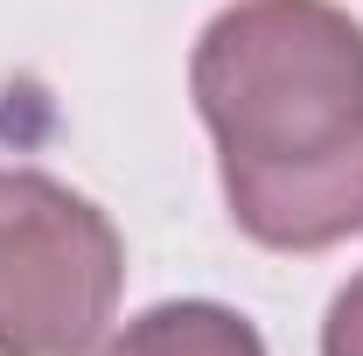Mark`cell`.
Masks as SVG:
<instances>
[{
	"mask_svg": "<svg viewBox=\"0 0 363 356\" xmlns=\"http://www.w3.org/2000/svg\"><path fill=\"white\" fill-rule=\"evenodd\" d=\"M238 230L266 252L363 238V21L335 0H238L189 56Z\"/></svg>",
	"mask_w": 363,
	"mask_h": 356,
	"instance_id": "cell-1",
	"label": "cell"
},
{
	"mask_svg": "<svg viewBox=\"0 0 363 356\" xmlns=\"http://www.w3.org/2000/svg\"><path fill=\"white\" fill-rule=\"evenodd\" d=\"M126 294V238L43 168H0V356H91Z\"/></svg>",
	"mask_w": 363,
	"mask_h": 356,
	"instance_id": "cell-2",
	"label": "cell"
},
{
	"mask_svg": "<svg viewBox=\"0 0 363 356\" xmlns=\"http://www.w3.org/2000/svg\"><path fill=\"white\" fill-rule=\"evenodd\" d=\"M91 356H266V335L224 301H161Z\"/></svg>",
	"mask_w": 363,
	"mask_h": 356,
	"instance_id": "cell-3",
	"label": "cell"
},
{
	"mask_svg": "<svg viewBox=\"0 0 363 356\" xmlns=\"http://www.w3.org/2000/svg\"><path fill=\"white\" fill-rule=\"evenodd\" d=\"M321 356H363V272H350L321 314Z\"/></svg>",
	"mask_w": 363,
	"mask_h": 356,
	"instance_id": "cell-4",
	"label": "cell"
}]
</instances>
